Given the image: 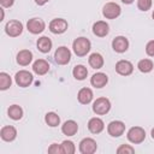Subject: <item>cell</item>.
<instances>
[{"label": "cell", "mask_w": 154, "mask_h": 154, "mask_svg": "<svg viewBox=\"0 0 154 154\" xmlns=\"http://www.w3.org/2000/svg\"><path fill=\"white\" fill-rule=\"evenodd\" d=\"M5 31L8 36L17 37L23 32V24L19 20H16V19L8 20L5 25Z\"/></svg>", "instance_id": "52a82bcc"}, {"label": "cell", "mask_w": 154, "mask_h": 154, "mask_svg": "<svg viewBox=\"0 0 154 154\" xmlns=\"http://www.w3.org/2000/svg\"><path fill=\"white\" fill-rule=\"evenodd\" d=\"M107 82H108V77L103 72H96L90 78V83L95 88H103L107 84Z\"/></svg>", "instance_id": "2e32d148"}, {"label": "cell", "mask_w": 154, "mask_h": 154, "mask_svg": "<svg viewBox=\"0 0 154 154\" xmlns=\"http://www.w3.org/2000/svg\"><path fill=\"white\" fill-rule=\"evenodd\" d=\"M32 71L38 76H43L49 71V63L45 59H37L32 64Z\"/></svg>", "instance_id": "9a60e30c"}, {"label": "cell", "mask_w": 154, "mask_h": 154, "mask_svg": "<svg viewBox=\"0 0 154 154\" xmlns=\"http://www.w3.org/2000/svg\"><path fill=\"white\" fill-rule=\"evenodd\" d=\"M90 41L87 38V37H77L73 43H72V48H73V52L77 57H84L89 53L90 51Z\"/></svg>", "instance_id": "6da1fadb"}, {"label": "cell", "mask_w": 154, "mask_h": 154, "mask_svg": "<svg viewBox=\"0 0 154 154\" xmlns=\"http://www.w3.org/2000/svg\"><path fill=\"white\" fill-rule=\"evenodd\" d=\"M97 149L96 141L90 137H85L79 142V152L82 154H93Z\"/></svg>", "instance_id": "ba28073f"}, {"label": "cell", "mask_w": 154, "mask_h": 154, "mask_svg": "<svg viewBox=\"0 0 154 154\" xmlns=\"http://www.w3.org/2000/svg\"><path fill=\"white\" fill-rule=\"evenodd\" d=\"M67 26H69L67 22L65 19H63V18H54L49 23V30H51V32L58 34V35L65 32L67 30Z\"/></svg>", "instance_id": "8fae6325"}, {"label": "cell", "mask_w": 154, "mask_h": 154, "mask_svg": "<svg viewBox=\"0 0 154 154\" xmlns=\"http://www.w3.org/2000/svg\"><path fill=\"white\" fill-rule=\"evenodd\" d=\"M14 0H0V4L2 7H11L13 5Z\"/></svg>", "instance_id": "836d02e7"}, {"label": "cell", "mask_w": 154, "mask_h": 154, "mask_svg": "<svg viewBox=\"0 0 154 154\" xmlns=\"http://www.w3.org/2000/svg\"><path fill=\"white\" fill-rule=\"evenodd\" d=\"M109 109H111V102L107 97H99L93 103V111L99 116H103L108 113Z\"/></svg>", "instance_id": "277c9868"}, {"label": "cell", "mask_w": 154, "mask_h": 154, "mask_svg": "<svg viewBox=\"0 0 154 154\" xmlns=\"http://www.w3.org/2000/svg\"><path fill=\"white\" fill-rule=\"evenodd\" d=\"M126 136H128V140L131 143L138 144V143H142L144 141V138H146V131L141 126H132V128L129 129Z\"/></svg>", "instance_id": "3957f363"}, {"label": "cell", "mask_w": 154, "mask_h": 154, "mask_svg": "<svg viewBox=\"0 0 154 154\" xmlns=\"http://www.w3.org/2000/svg\"><path fill=\"white\" fill-rule=\"evenodd\" d=\"M117 153L118 154H132L135 153V149L130 144H122L117 148Z\"/></svg>", "instance_id": "f546056e"}, {"label": "cell", "mask_w": 154, "mask_h": 154, "mask_svg": "<svg viewBox=\"0 0 154 154\" xmlns=\"http://www.w3.org/2000/svg\"><path fill=\"white\" fill-rule=\"evenodd\" d=\"M72 75L78 81H83L85 79V77L88 76V70L84 65H76L72 70Z\"/></svg>", "instance_id": "d4e9b609"}, {"label": "cell", "mask_w": 154, "mask_h": 154, "mask_svg": "<svg viewBox=\"0 0 154 154\" xmlns=\"http://www.w3.org/2000/svg\"><path fill=\"white\" fill-rule=\"evenodd\" d=\"M7 114H8V117H10L11 119H13V120H19V119L23 117V109H22V107L18 106V105H12V106L8 107Z\"/></svg>", "instance_id": "cb8c5ba5"}, {"label": "cell", "mask_w": 154, "mask_h": 154, "mask_svg": "<svg viewBox=\"0 0 154 154\" xmlns=\"http://www.w3.org/2000/svg\"><path fill=\"white\" fill-rule=\"evenodd\" d=\"M125 131V124L120 120H113L107 125V132L112 137H119Z\"/></svg>", "instance_id": "30bf717a"}, {"label": "cell", "mask_w": 154, "mask_h": 154, "mask_svg": "<svg viewBox=\"0 0 154 154\" xmlns=\"http://www.w3.org/2000/svg\"><path fill=\"white\" fill-rule=\"evenodd\" d=\"M122 8L116 2H107L102 8V14L107 19H116L120 16Z\"/></svg>", "instance_id": "5b68a950"}, {"label": "cell", "mask_w": 154, "mask_h": 154, "mask_svg": "<svg viewBox=\"0 0 154 154\" xmlns=\"http://www.w3.org/2000/svg\"><path fill=\"white\" fill-rule=\"evenodd\" d=\"M88 61H89V65L93 67V69H101L102 66H103V57L100 54V53H93V54H90V57H89V59H88Z\"/></svg>", "instance_id": "603a6c76"}, {"label": "cell", "mask_w": 154, "mask_h": 154, "mask_svg": "<svg viewBox=\"0 0 154 154\" xmlns=\"http://www.w3.org/2000/svg\"><path fill=\"white\" fill-rule=\"evenodd\" d=\"M54 60L58 65H66L70 63L71 60V51L65 47V46H60L55 49L54 52Z\"/></svg>", "instance_id": "7a4b0ae2"}, {"label": "cell", "mask_w": 154, "mask_h": 154, "mask_svg": "<svg viewBox=\"0 0 154 154\" xmlns=\"http://www.w3.org/2000/svg\"><path fill=\"white\" fill-rule=\"evenodd\" d=\"M93 32L99 37H105L109 32V25L103 20H97L93 25Z\"/></svg>", "instance_id": "5bb4252c"}, {"label": "cell", "mask_w": 154, "mask_h": 154, "mask_svg": "<svg viewBox=\"0 0 154 154\" xmlns=\"http://www.w3.org/2000/svg\"><path fill=\"white\" fill-rule=\"evenodd\" d=\"M112 48L117 53H124L129 48V41L125 36H117L112 41Z\"/></svg>", "instance_id": "7c38bea8"}, {"label": "cell", "mask_w": 154, "mask_h": 154, "mask_svg": "<svg viewBox=\"0 0 154 154\" xmlns=\"http://www.w3.org/2000/svg\"><path fill=\"white\" fill-rule=\"evenodd\" d=\"M52 40L49 38V37H47V36H42V37H40L38 40H37V42H36V46H37V49L40 51V52H42V53H48L49 51H51V48H52Z\"/></svg>", "instance_id": "7402d4cb"}, {"label": "cell", "mask_w": 154, "mask_h": 154, "mask_svg": "<svg viewBox=\"0 0 154 154\" xmlns=\"http://www.w3.org/2000/svg\"><path fill=\"white\" fill-rule=\"evenodd\" d=\"M93 96L94 95H93V91L90 88H82L77 94V99H78L79 103H82V105L90 103L93 100Z\"/></svg>", "instance_id": "d6986e66"}, {"label": "cell", "mask_w": 154, "mask_h": 154, "mask_svg": "<svg viewBox=\"0 0 154 154\" xmlns=\"http://www.w3.org/2000/svg\"><path fill=\"white\" fill-rule=\"evenodd\" d=\"M14 81H16L17 85H19V87H22V88H26V87H29V85L32 83L34 77H32L31 72H29V71H26V70H20V71H18V72L16 73Z\"/></svg>", "instance_id": "8992f818"}, {"label": "cell", "mask_w": 154, "mask_h": 154, "mask_svg": "<svg viewBox=\"0 0 154 154\" xmlns=\"http://www.w3.org/2000/svg\"><path fill=\"white\" fill-rule=\"evenodd\" d=\"M146 53H147L149 57H154V40L149 41V42L146 45Z\"/></svg>", "instance_id": "d6a6232c"}, {"label": "cell", "mask_w": 154, "mask_h": 154, "mask_svg": "<svg viewBox=\"0 0 154 154\" xmlns=\"http://www.w3.org/2000/svg\"><path fill=\"white\" fill-rule=\"evenodd\" d=\"M45 122L48 126L51 128H55L60 124V117L55 113V112H48L46 116H45Z\"/></svg>", "instance_id": "484cf974"}, {"label": "cell", "mask_w": 154, "mask_h": 154, "mask_svg": "<svg viewBox=\"0 0 154 154\" xmlns=\"http://www.w3.org/2000/svg\"><path fill=\"white\" fill-rule=\"evenodd\" d=\"M61 131L66 136H73L78 131V124L75 120H66L61 125Z\"/></svg>", "instance_id": "ffe728a7"}, {"label": "cell", "mask_w": 154, "mask_h": 154, "mask_svg": "<svg viewBox=\"0 0 154 154\" xmlns=\"http://www.w3.org/2000/svg\"><path fill=\"white\" fill-rule=\"evenodd\" d=\"M116 71L122 76H129L134 71V65L129 60H119L116 64Z\"/></svg>", "instance_id": "4fadbf2b"}, {"label": "cell", "mask_w": 154, "mask_h": 154, "mask_svg": "<svg viewBox=\"0 0 154 154\" xmlns=\"http://www.w3.org/2000/svg\"><path fill=\"white\" fill-rule=\"evenodd\" d=\"M122 2H124V4H132L134 2V0H122Z\"/></svg>", "instance_id": "d590c367"}, {"label": "cell", "mask_w": 154, "mask_h": 154, "mask_svg": "<svg viewBox=\"0 0 154 154\" xmlns=\"http://www.w3.org/2000/svg\"><path fill=\"white\" fill-rule=\"evenodd\" d=\"M152 17H153V19H154V11H153V13H152Z\"/></svg>", "instance_id": "74e56055"}, {"label": "cell", "mask_w": 154, "mask_h": 154, "mask_svg": "<svg viewBox=\"0 0 154 154\" xmlns=\"http://www.w3.org/2000/svg\"><path fill=\"white\" fill-rule=\"evenodd\" d=\"M49 0H35V2L38 5V6H42V5H45L46 2H48Z\"/></svg>", "instance_id": "e575fe53"}, {"label": "cell", "mask_w": 154, "mask_h": 154, "mask_svg": "<svg viewBox=\"0 0 154 154\" xmlns=\"http://www.w3.org/2000/svg\"><path fill=\"white\" fill-rule=\"evenodd\" d=\"M152 138H153V140H154V128H153V129H152Z\"/></svg>", "instance_id": "8d00e7d4"}, {"label": "cell", "mask_w": 154, "mask_h": 154, "mask_svg": "<svg viewBox=\"0 0 154 154\" xmlns=\"http://www.w3.org/2000/svg\"><path fill=\"white\" fill-rule=\"evenodd\" d=\"M153 61L150 60V59H142V60H140L138 61V64H137V67H138V70L141 71V72H143V73H148V72H150L152 70H153Z\"/></svg>", "instance_id": "4316f807"}, {"label": "cell", "mask_w": 154, "mask_h": 154, "mask_svg": "<svg viewBox=\"0 0 154 154\" xmlns=\"http://www.w3.org/2000/svg\"><path fill=\"white\" fill-rule=\"evenodd\" d=\"M32 60V53L29 49H22L17 54V63L22 66H26Z\"/></svg>", "instance_id": "44dd1931"}, {"label": "cell", "mask_w": 154, "mask_h": 154, "mask_svg": "<svg viewBox=\"0 0 154 154\" xmlns=\"http://www.w3.org/2000/svg\"><path fill=\"white\" fill-rule=\"evenodd\" d=\"M45 28H46V24H45V22L41 18H31L26 23L28 31L31 32V34H34V35L41 34L45 30Z\"/></svg>", "instance_id": "9c48e42d"}, {"label": "cell", "mask_w": 154, "mask_h": 154, "mask_svg": "<svg viewBox=\"0 0 154 154\" xmlns=\"http://www.w3.org/2000/svg\"><path fill=\"white\" fill-rule=\"evenodd\" d=\"M61 149H63V154H73L76 152V147L73 142L69 140H65L61 142Z\"/></svg>", "instance_id": "f1b7e54d"}, {"label": "cell", "mask_w": 154, "mask_h": 154, "mask_svg": "<svg viewBox=\"0 0 154 154\" xmlns=\"http://www.w3.org/2000/svg\"><path fill=\"white\" fill-rule=\"evenodd\" d=\"M48 153H51V154H63L61 144H57V143L51 144V147L48 148Z\"/></svg>", "instance_id": "1f68e13d"}, {"label": "cell", "mask_w": 154, "mask_h": 154, "mask_svg": "<svg viewBox=\"0 0 154 154\" xmlns=\"http://www.w3.org/2000/svg\"><path fill=\"white\" fill-rule=\"evenodd\" d=\"M11 84H12V81H11L10 75L6 72H0V89L6 90L11 87Z\"/></svg>", "instance_id": "83f0119b"}, {"label": "cell", "mask_w": 154, "mask_h": 154, "mask_svg": "<svg viewBox=\"0 0 154 154\" xmlns=\"http://www.w3.org/2000/svg\"><path fill=\"white\" fill-rule=\"evenodd\" d=\"M0 136L4 141L6 142H12L16 137H17V130L14 126L12 125H6L4 128H1L0 130Z\"/></svg>", "instance_id": "e0dca14e"}, {"label": "cell", "mask_w": 154, "mask_h": 154, "mask_svg": "<svg viewBox=\"0 0 154 154\" xmlns=\"http://www.w3.org/2000/svg\"><path fill=\"white\" fill-rule=\"evenodd\" d=\"M88 129L91 134H100L103 129H105V124L102 122V119L97 118V117H94L91 119H89L88 122Z\"/></svg>", "instance_id": "ac0fdd59"}, {"label": "cell", "mask_w": 154, "mask_h": 154, "mask_svg": "<svg viewBox=\"0 0 154 154\" xmlns=\"http://www.w3.org/2000/svg\"><path fill=\"white\" fill-rule=\"evenodd\" d=\"M137 7L141 11H148L152 7V0H137Z\"/></svg>", "instance_id": "4dcf8cb0"}]
</instances>
